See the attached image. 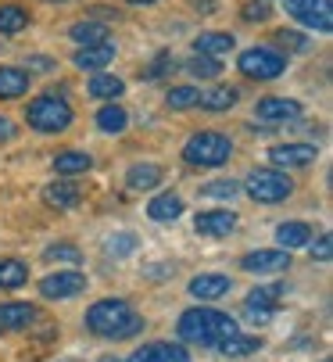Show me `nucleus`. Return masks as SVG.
Returning <instances> with one entry per match:
<instances>
[{
  "label": "nucleus",
  "mask_w": 333,
  "mask_h": 362,
  "mask_svg": "<svg viewBox=\"0 0 333 362\" xmlns=\"http://www.w3.org/2000/svg\"><path fill=\"white\" fill-rule=\"evenodd\" d=\"M237 330H240V327H237L233 316L218 313V308H204V305L187 308V313L180 316V327H176L180 341H187V344H201V348H215L218 341H226V337L237 334Z\"/></svg>",
  "instance_id": "obj_1"
},
{
  "label": "nucleus",
  "mask_w": 333,
  "mask_h": 362,
  "mask_svg": "<svg viewBox=\"0 0 333 362\" xmlns=\"http://www.w3.org/2000/svg\"><path fill=\"white\" fill-rule=\"evenodd\" d=\"M86 327H90L97 337L126 341V337L140 334L144 320L129 308V301H122V298H104V301L90 305V313H86Z\"/></svg>",
  "instance_id": "obj_2"
},
{
  "label": "nucleus",
  "mask_w": 333,
  "mask_h": 362,
  "mask_svg": "<svg viewBox=\"0 0 333 362\" xmlns=\"http://www.w3.org/2000/svg\"><path fill=\"white\" fill-rule=\"evenodd\" d=\"M230 154H233V144H230V136H222V133H194V136L183 144L187 165H201V169L226 165Z\"/></svg>",
  "instance_id": "obj_3"
},
{
  "label": "nucleus",
  "mask_w": 333,
  "mask_h": 362,
  "mask_svg": "<svg viewBox=\"0 0 333 362\" xmlns=\"http://www.w3.org/2000/svg\"><path fill=\"white\" fill-rule=\"evenodd\" d=\"M29 126L40 129V133H65L72 126V108H69V100L58 97V93H43L36 97L29 112H25Z\"/></svg>",
  "instance_id": "obj_4"
},
{
  "label": "nucleus",
  "mask_w": 333,
  "mask_h": 362,
  "mask_svg": "<svg viewBox=\"0 0 333 362\" xmlns=\"http://www.w3.org/2000/svg\"><path fill=\"white\" fill-rule=\"evenodd\" d=\"M237 69L247 79H280L284 69H287V58L280 54V50H272V47H251V50L240 54Z\"/></svg>",
  "instance_id": "obj_5"
},
{
  "label": "nucleus",
  "mask_w": 333,
  "mask_h": 362,
  "mask_svg": "<svg viewBox=\"0 0 333 362\" xmlns=\"http://www.w3.org/2000/svg\"><path fill=\"white\" fill-rule=\"evenodd\" d=\"M244 190H247L255 201H262V204H276V201L291 197L294 183H291V176H287V173H276V169H255V173L247 176Z\"/></svg>",
  "instance_id": "obj_6"
},
{
  "label": "nucleus",
  "mask_w": 333,
  "mask_h": 362,
  "mask_svg": "<svg viewBox=\"0 0 333 362\" xmlns=\"http://www.w3.org/2000/svg\"><path fill=\"white\" fill-rule=\"evenodd\" d=\"M287 11H291L294 22H301L315 33L333 29V4L329 0H287Z\"/></svg>",
  "instance_id": "obj_7"
},
{
  "label": "nucleus",
  "mask_w": 333,
  "mask_h": 362,
  "mask_svg": "<svg viewBox=\"0 0 333 362\" xmlns=\"http://www.w3.org/2000/svg\"><path fill=\"white\" fill-rule=\"evenodd\" d=\"M86 291V276L79 269H58L50 273L47 280H40V294L47 301H65V298H76Z\"/></svg>",
  "instance_id": "obj_8"
},
{
  "label": "nucleus",
  "mask_w": 333,
  "mask_h": 362,
  "mask_svg": "<svg viewBox=\"0 0 333 362\" xmlns=\"http://www.w3.org/2000/svg\"><path fill=\"white\" fill-rule=\"evenodd\" d=\"M244 273H255V276H269V273H284L291 269V255L280 247V251H251L244 255V262H240Z\"/></svg>",
  "instance_id": "obj_9"
},
{
  "label": "nucleus",
  "mask_w": 333,
  "mask_h": 362,
  "mask_svg": "<svg viewBox=\"0 0 333 362\" xmlns=\"http://www.w3.org/2000/svg\"><path fill=\"white\" fill-rule=\"evenodd\" d=\"M315 147L312 144H280L269 151V158L276 169H301V165H312L315 162Z\"/></svg>",
  "instance_id": "obj_10"
},
{
  "label": "nucleus",
  "mask_w": 333,
  "mask_h": 362,
  "mask_svg": "<svg viewBox=\"0 0 333 362\" xmlns=\"http://www.w3.org/2000/svg\"><path fill=\"white\" fill-rule=\"evenodd\" d=\"M115 62V43L111 40H104V43H90V47H79L76 54H72V65L76 69H90V72H97V69H104V65H111Z\"/></svg>",
  "instance_id": "obj_11"
},
{
  "label": "nucleus",
  "mask_w": 333,
  "mask_h": 362,
  "mask_svg": "<svg viewBox=\"0 0 333 362\" xmlns=\"http://www.w3.org/2000/svg\"><path fill=\"white\" fill-rule=\"evenodd\" d=\"M255 115L262 122H291V119L301 115V105H298V100H291V97H265V100H258Z\"/></svg>",
  "instance_id": "obj_12"
},
{
  "label": "nucleus",
  "mask_w": 333,
  "mask_h": 362,
  "mask_svg": "<svg viewBox=\"0 0 333 362\" xmlns=\"http://www.w3.org/2000/svg\"><path fill=\"white\" fill-rule=\"evenodd\" d=\"M194 230L201 237H230L237 230V216L233 212H197Z\"/></svg>",
  "instance_id": "obj_13"
},
{
  "label": "nucleus",
  "mask_w": 333,
  "mask_h": 362,
  "mask_svg": "<svg viewBox=\"0 0 333 362\" xmlns=\"http://www.w3.org/2000/svg\"><path fill=\"white\" fill-rule=\"evenodd\" d=\"M129 362H190V355H187V348H180V344L154 341V344H144Z\"/></svg>",
  "instance_id": "obj_14"
},
{
  "label": "nucleus",
  "mask_w": 333,
  "mask_h": 362,
  "mask_svg": "<svg viewBox=\"0 0 333 362\" xmlns=\"http://www.w3.org/2000/svg\"><path fill=\"white\" fill-rule=\"evenodd\" d=\"M233 284H230V276H222V273H204V276H194L190 280V298H201V301H215V298H222Z\"/></svg>",
  "instance_id": "obj_15"
},
{
  "label": "nucleus",
  "mask_w": 333,
  "mask_h": 362,
  "mask_svg": "<svg viewBox=\"0 0 333 362\" xmlns=\"http://www.w3.org/2000/svg\"><path fill=\"white\" fill-rule=\"evenodd\" d=\"M79 201H83V190L76 183H47L43 187V204H50V209H58V212L76 209Z\"/></svg>",
  "instance_id": "obj_16"
},
{
  "label": "nucleus",
  "mask_w": 333,
  "mask_h": 362,
  "mask_svg": "<svg viewBox=\"0 0 333 362\" xmlns=\"http://www.w3.org/2000/svg\"><path fill=\"white\" fill-rule=\"evenodd\" d=\"M36 320V308L33 305H22V301H8L0 305V330H22Z\"/></svg>",
  "instance_id": "obj_17"
},
{
  "label": "nucleus",
  "mask_w": 333,
  "mask_h": 362,
  "mask_svg": "<svg viewBox=\"0 0 333 362\" xmlns=\"http://www.w3.org/2000/svg\"><path fill=\"white\" fill-rule=\"evenodd\" d=\"M233 36L230 33H201L197 40H194V50L197 54H204V58H222V54H230L233 50Z\"/></svg>",
  "instance_id": "obj_18"
},
{
  "label": "nucleus",
  "mask_w": 333,
  "mask_h": 362,
  "mask_svg": "<svg viewBox=\"0 0 333 362\" xmlns=\"http://www.w3.org/2000/svg\"><path fill=\"white\" fill-rule=\"evenodd\" d=\"M147 216H151L154 223H176V219L183 216V201H180L176 194H158V197L147 204Z\"/></svg>",
  "instance_id": "obj_19"
},
{
  "label": "nucleus",
  "mask_w": 333,
  "mask_h": 362,
  "mask_svg": "<svg viewBox=\"0 0 333 362\" xmlns=\"http://www.w3.org/2000/svg\"><path fill=\"white\" fill-rule=\"evenodd\" d=\"M93 169V158L86 151H62L54 154V173L58 176H76V173H90Z\"/></svg>",
  "instance_id": "obj_20"
},
{
  "label": "nucleus",
  "mask_w": 333,
  "mask_h": 362,
  "mask_svg": "<svg viewBox=\"0 0 333 362\" xmlns=\"http://www.w3.org/2000/svg\"><path fill=\"white\" fill-rule=\"evenodd\" d=\"M29 90V72L25 69H15V65H4L0 69V97L4 100H15Z\"/></svg>",
  "instance_id": "obj_21"
},
{
  "label": "nucleus",
  "mask_w": 333,
  "mask_h": 362,
  "mask_svg": "<svg viewBox=\"0 0 333 362\" xmlns=\"http://www.w3.org/2000/svg\"><path fill=\"white\" fill-rule=\"evenodd\" d=\"M218 348V355H230V358H240V355H255L258 348H262V337H251V334H230L226 341H218L215 344Z\"/></svg>",
  "instance_id": "obj_22"
},
{
  "label": "nucleus",
  "mask_w": 333,
  "mask_h": 362,
  "mask_svg": "<svg viewBox=\"0 0 333 362\" xmlns=\"http://www.w3.org/2000/svg\"><path fill=\"white\" fill-rule=\"evenodd\" d=\"M122 93H126V83H122L119 76L93 72V79H90V97H97V100H115V97H122Z\"/></svg>",
  "instance_id": "obj_23"
},
{
  "label": "nucleus",
  "mask_w": 333,
  "mask_h": 362,
  "mask_svg": "<svg viewBox=\"0 0 333 362\" xmlns=\"http://www.w3.org/2000/svg\"><path fill=\"white\" fill-rule=\"evenodd\" d=\"M126 183H129V190H154L161 183V169L154 162H140L126 173Z\"/></svg>",
  "instance_id": "obj_24"
},
{
  "label": "nucleus",
  "mask_w": 333,
  "mask_h": 362,
  "mask_svg": "<svg viewBox=\"0 0 333 362\" xmlns=\"http://www.w3.org/2000/svg\"><path fill=\"white\" fill-rule=\"evenodd\" d=\"M276 240H280L284 251L305 247V244L312 240V226H308V223H284V226H276Z\"/></svg>",
  "instance_id": "obj_25"
},
{
  "label": "nucleus",
  "mask_w": 333,
  "mask_h": 362,
  "mask_svg": "<svg viewBox=\"0 0 333 362\" xmlns=\"http://www.w3.org/2000/svg\"><path fill=\"white\" fill-rule=\"evenodd\" d=\"M69 40H76L79 47L104 43V40H107V25H104V22H93V18H86V22H76V25L69 29Z\"/></svg>",
  "instance_id": "obj_26"
},
{
  "label": "nucleus",
  "mask_w": 333,
  "mask_h": 362,
  "mask_svg": "<svg viewBox=\"0 0 333 362\" xmlns=\"http://www.w3.org/2000/svg\"><path fill=\"white\" fill-rule=\"evenodd\" d=\"M237 90L233 86H215V90H208V93H201V100L197 105L201 108H208V112H230L233 105H237Z\"/></svg>",
  "instance_id": "obj_27"
},
{
  "label": "nucleus",
  "mask_w": 333,
  "mask_h": 362,
  "mask_svg": "<svg viewBox=\"0 0 333 362\" xmlns=\"http://www.w3.org/2000/svg\"><path fill=\"white\" fill-rule=\"evenodd\" d=\"M29 25V11L18 8V4H0V33L4 36H15Z\"/></svg>",
  "instance_id": "obj_28"
},
{
  "label": "nucleus",
  "mask_w": 333,
  "mask_h": 362,
  "mask_svg": "<svg viewBox=\"0 0 333 362\" xmlns=\"http://www.w3.org/2000/svg\"><path fill=\"white\" fill-rule=\"evenodd\" d=\"M25 280H29L25 262H18V258H4V262H0V291H15Z\"/></svg>",
  "instance_id": "obj_29"
},
{
  "label": "nucleus",
  "mask_w": 333,
  "mask_h": 362,
  "mask_svg": "<svg viewBox=\"0 0 333 362\" xmlns=\"http://www.w3.org/2000/svg\"><path fill=\"white\" fill-rule=\"evenodd\" d=\"M97 126H100L104 133H122V129L129 126V115H126V108H119V105H104V108L97 112Z\"/></svg>",
  "instance_id": "obj_30"
},
{
  "label": "nucleus",
  "mask_w": 333,
  "mask_h": 362,
  "mask_svg": "<svg viewBox=\"0 0 333 362\" xmlns=\"http://www.w3.org/2000/svg\"><path fill=\"white\" fill-rule=\"evenodd\" d=\"M43 258H47V262H69V266H79V262H83V251H79L76 244H50V247L43 251Z\"/></svg>",
  "instance_id": "obj_31"
},
{
  "label": "nucleus",
  "mask_w": 333,
  "mask_h": 362,
  "mask_svg": "<svg viewBox=\"0 0 333 362\" xmlns=\"http://www.w3.org/2000/svg\"><path fill=\"white\" fill-rule=\"evenodd\" d=\"M187 72H190L194 79H215V76L222 72V62H218V58L194 54V58H190V65H187Z\"/></svg>",
  "instance_id": "obj_32"
},
{
  "label": "nucleus",
  "mask_w": 333,
  "mask_h": 362,
  "mask_svg": "<svg viewBox=\"0 0 333 362\" xmlns=\"http://www.w3.org/2000/svg\"><path fill=\"white\" fill-rule=\"evenodd\" d=\"M165 100H169V108H176V112H187V108H194L197 100H201V90H194V86H173Z\"/></svg>",
  "instance_id": "obj_33"
},
{
  "label": "nucleus",
  "mask_w": 333,
  "mask_h": 362,
  "mask_svg": "<svg viewBox=\"0 0 333 362\" xmlns=\"http://www.w3.org/2000/svg\"><path fill=\"white\" fill-rule=\"evenodd\" d=\"M240 190H244V187H240V183H233V180H215V183L201 187V194H204V197H222V201H233Z\"/></svg>",
  "instance_id": "obj_34"
},
{
  "label": "nucleus",
  "mask_w": 333,
  "mask_h": 362,
  "mask_svg": "<svg viewBox=\"0 0 333 362\" xmlns=\"http://www.w3.org/2000/svg\"><path fill=\"white\" fill-rule=\"evenodd\" d=\"M104 251H107V255H115V258H122V255L136 251V237H133V233H115V237H107Z\"/></svg>",
  "instance_id": "obj_35"
},
{
  "label": "nucleus",
  "mask_w": 333,
  "mask_h": 362,
  "mask_svg": "<svg viewBox=\"0 0 333 362\" xmlns=\"http://www.w3.org/2000/svg\"><path fill=\"white\" fill-rule=\"evenodd\" d=\"M284 294V287L280 284H272V287H255L251 294H247V305H269V308H276V298Z\"/></svg>",
  "instance_id": "obj_36"
},
{
  "label": "nucleus",
  "mask_w": 333,
  "mask_h": 362,
  "mask_svg": "<svg viewBox=\"0 0 333 362\" xmlns=\"http://www.w3.org/2000/svg\"><path fill=\"white\" fill-rule=\"evenodd\" d=\"M240 15H244V22H265L272 11H269V4H265V0H247Z\"/></svg>",
  "instance_id": "obj_37"
},
{
  "label": "nucleus",
  "mask_w": 333,
  "mask_h": 362,
  "mask_svg": "<svg viewBox=\"0 0 333 362\" xmlns=\"http://www.w3.org/2000/svg\"><path fill=\"white\" fill-rule=\"evenodd\" d=\"M272 313H276V308H269V305H244V320L247 323H269L272 320Z\"/></svg>",
  "instance_id": "obj_38"
},
{
  "label": "nucleus",
  "mask_w": 333,
  "mask_h": 362,
  "mask_svg": "<svg viewBox=\"0 0 333 362\" xmlns=\"http://www.w3.org/2000/svg\"><path fill=\"white\" fill-rule=\"evenodd\" d=\"M329 255H333V237L322 233V237L312 244V258H315V262H329Z\"/></svg>",
  "instance_id": "obj_39"
},
{
  "label": "nucleus",
  "mask_w": 333,
  "mask_h": 362,
  "mask_svg": "<svg viewBox=\"0 0 333 362\" xmlns=\"http://www.w3.org/2000/svg\"><path fill=\"white\" fill-rule=\"evenodd\" d=\"M276 40H280V47H287V50H308V40L301 36V33H276Z\"/></svg>",
  "instance_id": "obj_40"
},
{
  "label": "nucleus",
  "mask_w": 333,
  "mask_h": 362,
  "mask_svg": "<svg viewBox=\"0 0 333 362\" xmlns=\"http://www.w3.org/2000/svg\"><path fill=\"white\" fill-rule=\"evenodd\" d=\"M15 122L11 119H4V115H0V144H8V140H15Z\"/></svg>",
  "instance_id": "obj_41"
},
{
  "label": "nucleus",
  "mask_w": 333,
  "mask_h": 362,
  "mask_svg": "<svg viewBox=\"0 0 333 362\" xmlns=\"http://www.w3.org/2000/svg\"><path fill=\"white\" fill-rule=\"evenodd\" d=\"M29 69H36V72H50V69H58L50 58H29Z\"/></svg>",
  "instance_id": "obj_42"
},
{
  "label": "nucleus",
  "mask_w": 333,
  "mask_h": 362,
  "mask_svg": "<svg viewBox=\"0 0 333 362\" xmlns=\"http://www.w3.org/2000/svg\"><path fill=\"white\" fill-rule=\"evenodd\" d=\"M197 8H215V0H194Z\"/></svg>",
  "instance_id": "obj_43"
},
{
  "label": "nucleus",
  "mask_w": 333,
  "mask_h": 362,
  "mask_svg": "<svg viewBox=\"0 0 333 362\" xmlns=\"http://www.w3.org/2000/svg\"><path fill=\"white\" fill-rule=\"evenodd\" d=\"M126 4H158V0H126Z\"/></svg>",
  "instance_id": "obj_44"
},
{
  "label": "nucleus",
  "mask_w": 333,
  "mask_h": 362,
  "mask_svg": "<svg viewBox=\"0 0 333 362\" xmlns=\"http://www.w3.org/2000/svg\"><path fill=\"white\" fill-rule=\"evenodd\" d=\"M100 362H119V358H115V355H104V358H100Z\"/></svg>",
  "instance_id": "obj_45"
}]
</instances>
